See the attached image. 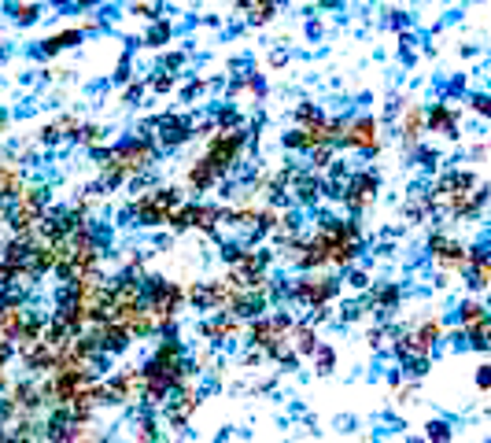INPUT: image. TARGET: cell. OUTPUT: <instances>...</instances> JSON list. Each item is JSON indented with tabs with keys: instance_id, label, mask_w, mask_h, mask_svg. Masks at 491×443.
Instances as JSON below:
<instances>
[{
	"instance_id": "cell-1",
	"label": "cell",
	"mask_w": 491,
	"mask_h": 443,
	"mask_svg": "<svg viewBox=\"0 0 491 443\" xmlns=\"http://www.w3.org/2000/svg\"><path fill=\"white\" fill-rule=\"evenodd\" d=\"M181 203L177 189H148L144 196H137L133 211H126V218L137 225H170V214Z\"/></svg>"
},
{
	"instance_id": "cell-2",
	"label": "cell",
	"mask_w": 491,
	"mask_h": 443,
	"mask_svg": "<svg viewBox=\"0 0 491 443\" xmlns=\"http://www.w3.org/2000/svg\"><path fill=\"white\" fill-rule=\"evenodd\" d=\"M244 144H248V133L244 129H237V126H222V129H215L211 133V140H207V152H204V159H211V167L218 170L222 178L229 174L233 167H237V159H240V152H244Z\"/></svg>"
},
{
	"instance_id": "cell-3",
	"label": "cell",
	"mask_w": 491,
	"mask_h": 443,
	"mask_svg": "<svg viewBox=\"0 0 491 443\" xmlns=\"http://www.w3.org/2000/svg\"><path fill=\"white\" fill-rule=\"evenodd\" d=\"M340 144H347V148H355V152L373 155V152L381 148L377 118H373V115H358L355 122H344V137H340Z\"/></svg>"
},
{
	"instance_id": "cell-4",
	"label": "cell",
	"mask_w": 491,
	"mask_h": 443,
	"mask_svg": "<svg viewBox=\"0 0 491 443\" xmlns=\"http://www.w3.org/2000/svg\"><path fill=\"white\" fill-rule=\"evenodd\" d=\"M111 388V403H133V399L144 395V370L141 366H126L108 381Z\"/></svg>"
},
{
	"instance_id": "cell-5",
	"label": "cell",
	"mask_w": 491,
	"mask_h": 443,
	"mask_svg": "<svg viewBox=\"0 0 491 443\" xmlns=\"http://www.w3.org/2000/svg\"><path fill=\"white\" fill-rule=\"evenodd\" d=\"M429 252H432L436 263H440V270H447V274H462V270H469V252H465L458 241L432 236V241H429Z\"/></svg>"
},
{
	"instance_id": "cell-6",
	"label": "cell",
	"mask_w": 491,
	"mask_h": 443,
	"mask_svg": "<svg viewBox=\"0 0 491 443\" xmlns=\"http://www.w3.org/2000/svg\"><path fill=\"white\" fill-rule=\"evenodd\" d=\"M373 192H377V174L373 170H358V174H351L347 189H344V200L351 211H366L373 203Z\"/></svg>"
},
{
	"instance_id": "cell-7",
	"label": "cell",
	"mask_w": 491,
	"mask_h": 443,
	"mask_svg": "<svg viewBox=\"0 0 491 443\" xmlns=\"http://www.w3.org/2000/svg\"><path fill=\"white\" fill-rule=\"evenodd\" d=\"M155 129L159 133H152V137H155V144H163V148H177L192 137V122L189 118H174V115L155 118Z\"/></svg>"
},
{
	"instance_id": "cell-8",
	"label": "cell",
	"mask_w": 491,
	"mask_h": 443,
	"mask_svg": "<svg viewBox=\"0 0 491 443\" xmlns=\"http://www.w3.org/2000/svg\"><path fill=\"white\" fill-rule=\"evenodd\" d=\"M196 410H200V392H196L192 384H185V388H181V395L174 399V406L166 410V425L174 428V432H181V428L192 421V414H196Z\"/></svg>"
},
{
	"instance_id": "cell-9",
	"label": "cell",
	"mask_w": 491,
	"mask_h": 443,
	"mask_svg": "<svg viewBox=\"0 0 491 443\" xmlns=\"http://www.w3.org/2000/svg\"><path fill=\"white\" fill-rule=\"evenodd\" d=\"M248 337H251V343H255V348H259L262 355H266V351H270V348H273V343H281V340H288V337H285V332H281V329H277V326H273V321H270V318H255V321H251V329H248Z\"/></svg>"
},
{
	"instance_id": "cell-10",
	"label": "cell",
	"mask_w": 491,
	"mask_h": 443,
	"mask_svg": "<svg viewBox=\"0 0 491 443\" xmlns=\"http://www.w3.org/2000/svg\"><path fill=\"white\" fill-rule=\"evenodd\" d=\"M185 181H189L192 192H207V189H215L218 181H222V174L211 167V159H196V163L189 167V178Z\"/></svg>"
},
{
	"instance_id": "cell-11",
	"label": "cell",
	"mask_w": 491,
	"mask_h": 443,
	"mask_svg": "<svg viewBox=\"0 0 491 443\" xmlns=\"http://www.w3.org/2000/svg\"><path fill=\"white\" fill-rule=\"evenodd\" d=\"M23 326H26L23 303H0V337H4V340H15Z\"/></svg>"
},
{
	"instance_id": "cell-12",
	"label": "cell",
	"mask_w": 491,
	"mask_h": 443,
	"mask_svg": "<svg viewBox=\"0 0 491 443\" xmlns=\"http://www.w3.org/2000/svg\"><path fill=\"white\" fill-rule=\"evenodd\" d=\"M469 285L473 288H488L491 285V255L473 247L469 252Z\"/></svg>"
},
{
	"instance_id": "cell-13",
	"label": "cell",
	"mask_w": 491,
	"mask_h": 443,
	"mask_svg": "<svg viewBox=\"0 0 491 443\" xmlns=\"http://www.w3.org/2000/svg\"><path fill=\"white\" fill-rule=\"evenodd\" d=\"M425 118H429V129H436V133L458 137V111H451L447 104H436Z\"/></svg>"
},
{
	"instance_id": "cell-14",
	"label": "cell",
	"mask_w": 491,
	"mask_h": 443,
	"mask_svg": "<svg viewBox=\"0 0 491 443\" xmlns=\"http://www.w3.org/2000/svg\"><path fill=\"white\" fill-rule=\"evenodd\" d=\"M425 126H429L425 111H421L418 104H410V107H407V115H403V140H407V144H418L421 133H425Z\"/></svg>"
},
{
	"instance_id": "cell-15",
	"label": "cell",
	"mask_w": 491,
	"mask_h": 443,
	"mask_svg": "<svg viewBox=\"0 0 491 443\" xmlns=\"http://www.w3.org/2000/svg\"><path fill=\"white\" fill-rule=\"evenodd\" d=\"M237 321H233V314H222L218 321H207V326H200V337H207V340H215V343H222V340H233L237 337Z\"/></svg>"
},
{
	"instance_id": "cell-16",
	"label": "cell",
	"mask_w": 491,
	"mask_h": 443,
	"mask_svg": "<svg viewBox=\"0 0 491 443\" xmlns=\"http://www.w3.org/2000/svg\"><path fill=\"white\" fill-rule=\"evenodd\" d=\"M358 258V241H336V244H329V266H336V270H347L351 263Z\"/></svg>"
},
{
	"instance_id": "cell-17",
	"label": "cell",
	"mask_w": 491,
	"mask_h": 443,
	"mask_svg": "<svg viewBox=\"0 0 491 443\" xmlns=\"http://www.w3.org/2000/svg\"><path fill=\"white\" fill-rule=\"evenodd\" d=\"M288 343H296V355H314V351H318V332H314V326H296L292 337H288Z\"/></svg>"
},
{
	"instance_id": "cell-18",
	"label": "cell",
	"mask_w": 491,
	"mask_h": 443,
	"mask_svg": "<svg viewBox=\"0 0 491 443\" xmlns=\"http://www.w3.org/2000/svg\"><path fill=\"white\" fill-rule=\"evenodd\" d=\"M78 41H81V30H63V34H52L45 41V52H48V56H56V52H63V48H74Z\"/></svg>"
},
{
	"instance_id": "cell-19",
	"label": "cell",
	"mask_w": 491,
	"mask_h": 443,
	"mask_svg": "<svg viewBox=\"0 0 491 443\" xmlns=\"http://www.w3.org/2000/svg\"><path fill=\"white\" fill-rule=\"evenodd\" d=\"M399 285H384V288H377V303H373V310L377 314H388V310H396L399 307Z\"/></svg>"
},
{
	"instance_id": "cell-20",
	"label": "cell",
	"mask_w": 491,
	"mask_h": 443,
	"mask_svg": "<svg viewBox=\"0 0 491 443\" xmlns=\"http://www.w3.org/2000/svg\"><path fill=\"white\" fill-rule=\"evenodd\" d=\"M277 4H281V0H251V23L255 26H262V23H270L273 19V12H277Z\"/></svg>"
},
{
	"instance_id": "cell-21",
	"label": "cell",
	"mask_w": 491,
	"mask_h": 443,
	"mask_svg": "<svg viewBox=\"0 0 491 443\" xmlns=\"http://www.w3.org/2000/svg\"><path fill=\"white\" fill-rule=\"evenodd\" d=\"M458 318H462V326H465V329H473V326H480V321L488 318V310L480 307L476 299H465V303H462V310H458Z\"/></svg>"
},
{
	"instance_id": "cell-22",
	"label": "cell",
	"mask_w": 491,
	"mask_h": 443,
	"mask_svg": "<svg viewBox=\"0 0 491 443\" xmlns=\"http://www.w3.org/2000/svg\"><path fill=\"white\" fill-rule=\"evenodd\" d=\"M469 340H473V348H491V318H484L480 326L469 329Z\"/></svg>"
},
{
	"instance_id": "cell-23",
	"label": "cell",
	"mask_w": 491,
	"mask_h": 443,
	"mask_svg": "<svg viewBox=\"0 0 491 443\" xmlns=\"http://www.w3.org/2000/svg\"><path fill=\"white\" fill-rule=\"evenodd\" d=\"M322 111H318V107L314 104H300V107H296V126H314V122H322Z\"/></svg>"
},
{
	"instance_id": "cell-24",
	"label": "cell",
	"mask_w": 491,
	"mask_h": 443,
	"mask_svg": "<svg viewBox=\"0 0 491 443\" xmlns=\"http://www.w3.org/2000/svg\"><path fill=\"white\" fill-rule=\"evenodd\" d=\"M100 133H104L100 126H89V122H81V126H78V133H74V140H81V144L96 148V144H100Z\"/></svg>"
},
{
	"instance_id": "cell-25",
	"label": "cell",
	"mask_w": 491,
	"mask_h": 443,
	"mask_svg": "<svg viewBox=\"0 0 491 443\" xmlns=\"http://www.w3.org/2000/svg\"><path fill=\"white\" fill-rule=\"evenodd\" d=\"M314 366H318V373H333L336 351H333V348H318V351H314Z\"/></svg>"
},
{
	"instance_id": "cell-26",
	"label": "cell",
	"mask_w": 491,
	"mask_h": 443,
	"mask_svg": "<svg viewBox=\"0 0 491 443\" xmlns=\"http://www.w3.org/2000/svg\"><path fill=\"white\" fill-rule=\"evenodd\" d=\"M192 211H196V207H189V203L181 207V203H177L174 214H170V225H174V229H189V225H192Z\"/></svg>"
},
{
	"instance_id": "cell-27",
	"label": "cell",
	"mask_w": 491,
	"mask_h": 443,
	"mask_svg": "<svg viewBox=\"0 0 491 443\" xmlns=\"http://www.w3.org/2000/svg\"><path fill=\"white\" fill-rule=\"evenodd\" d=\"M296 196H300V203H314V196H318V181H314V178H300V185H296Z\"/></svg>"
},
{
	"instance_id": "cell-28",
	"label": "cell",
	"mask_w": 491,
	"mask_h": 443,
	"mask_svg": "<svg viewBox=\"0 0 491 443\" xmlns=\"http://www.w3.org/2000/svg\"><path fill=\"white\" fill-rule=\"evenodd\" d=\"M429 443H451V425H447V421H432L429 425Z\"/></svg>"
},
{
	"instance_id": "cell-29",
	"label": "cell",
	"mask_w": 491,
	"mask_h": 443,
	"mask_svg": "<svg viewBox=\"0 0 491 443\" xmlns=\"http://www.w3.org/2000/svg\"><path fill=\"white\" fill-rule=\"evenodd\" d=\"M137 440H141V443H159L152 421H141V425H137Z\"/></svg>"
},
{
	"instance_id": "cell-30",
	"label": "cell",
	"mask_w": 491,
	"mask_h": 443,
	"mask_svg": "<svg viewBox=\"0 0 491 443\" xmlns=\"http://www.w3.org/2000/svg\"><path fill=\"white\" fill-rule=\"evenodd\" d=\"M15 19H19V23H34V19H37V4H23V8H19V12H15Z\"/></svg>"
},
{
	"instance_id": "cell-31",
	"label": "cell",
	"mask_w": 491,
	"mask_h": 443,
	"mask_svg": "<svg viewBox=\"0 0 491 443\" xmlns=\"http://www.w3.org/2000/svg\"><path fill=\"white\" fill-rule=\"evenodd\" d=\"M152 89L155 93H170V89H174V78H170V74H159V78L152 82Z\"/></svg>"
},
{
	"instance_id": "cell-32",
	"label": "cell",
	"mask_w": 491,
	"mask_h": 443,
	"mask_svg": "<svg viewBox=\"0 0 491 443\" xmlns=\"http://www.w3.org/2000/svg\"><path fill=\"white\" fill-rule=\"evenodd\" d=\"M476 388H491V366H480V373H476Z\"/></svg>"
},
{
	"instance_id": "cell-33",
	"label": "cell",
	"mask_w": 491,
	"mask_h": 443,
	"mask_svg": "<svg viewBox=\"0 0 491 443\" xmlns=\"http://www.w3.org/2000/svg\"><path fill=\"white\" fill-rule=\"evenodd\" d=\"M473 107H476L480 115H488V118H491V100H488V96H473Z\"/></svg>"
},
{
	"instance_id": "cell-34",
	"label": "cell",
	"mask_w": 491,
	"mask_h": 443,
	"mask_svg": "<svg viewBox=\"0 0 491 443\" xmlns=\"http://www.w3.org/2000/svg\"><path fill=\"white\" fill-rule=\"evenodd\" d=\"M0 392H12V377H8V362H0Z\"/></svg>"
},
{
	"instance_id": "cell-35",
	"label": "cell",
	"mask_w": 491,
	"mask_h": 443,
	"mask_svg": "<svg viewBox=\"0 0 491 443\" xmlns=\"http://www.w3.org/2000/svg\"><path fill=\"white\" fill-rule=\"evenodd\" d=\"M166 34H170V26H155L152 34H148V41H152V45H159V41H166Z\"/></svg>"
},
{
	"instance_id": "cell-36",
	"label": "cell",
	"mask_w": 491,
	"mask_h": 443,
	"mask_svg": "<svg viewBox=\"0 0 491 443\" xmlns=\"http://www.w3.org/2000/svg\"><path fill=\"white\" fill-rule=\"evenodd\" d=\"M351 285L362 292V288H369V277H366V274H355V277H351Z\"/></svg>"
},
{
	"instance_id": "cell-37",
	"label": "cell",
	"mask_w": 491,
	"mask_h": 443,
	"mask_svg": "<svg viewBox=\"0 0 491 443\" xmlns=\"http://www.w3.org/2000/svg\"><path fill=\"white\" fill-rule=\"evenodd\" d=\"M4 218H8V211H4V207H0V222H4Z\"/></svg>"
},
{
	"instance_id": "cell-38",
	"label": "cell",
	"mask_w": 491,
	"mask_h": 443,
	"mask_svg": "<svg viewBox=\"0 0 491 443\" xmlns=\"http://www.w3.org/2000/svg\"><path fill=\"white\" fill-rule=\"evenodd\" d=\"M329 4H336V0H329Z\"/></svg>"
},
{
	"instance_id": "cell-39",
	"label": "cell",
	"mask_w": 491,
	"mask_h": 443,
	"mask_svg": "<svg viewBox=\"0 0 491 443\" xmlns=\"http://www.w3.org/2000/svg\"><path fill=\"white\" fill-rule=\"evenodd\" d=\"M488 236H491V229H488Z\"/></svg>"
}]
</instances>
